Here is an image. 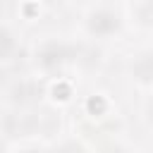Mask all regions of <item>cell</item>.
Listing matches in <instances>:
<instances>
[{
	"label": "cell",
	"instance_id": "8",
	"mask_svg": "<svg viewBox=\"0 0 153 153\" xmlns=\"http://www.w3.org/2000/svg\"><path fill=\"white\" fill-rule=\"evenodd\" d=\"M98 153H127L120 143H105V146H100L98 148Z\"/></svg>",
	"mask_w": 153,
	"mask_h": 153
},
{
	"label": "cell",
	"instance_id": "3",
	"mask_svg": "<svg viewBox=\"0 0 153 153\" xmlns=\"http://www.w3.org/2000/svg\"><path fill=\"white\" fill-rule=\"evenodd\" d=\"M86 29L93 33V36H110L120 29V17L117 12L112 10H105V7H98L88 14L86 19Z\"/></svg>",
	"mask_w": 153,
	"mask_h": 153
},
{
	"label": "cell",
	"instance_id": "6",
	"mask_svg": "<svg viewBox=\"0 0 153 153\" xmlns=\"http://www.w3.org/2000/svg\"><path fill=\"white\" fill-rule=\"evenodd\" d=\"M134 14L141 24H153V2H139L134 5Z\"/></svg>",
	"mask_w": 153,
	"mask_h": 153
},
{
	"label": "cell",
	"instance_id": "2",
	"mask_svg": "<svg viewBox=\"0 0 153 153\" xmlns=\"http://www.w3.org/2000/svg\"><path fill=\"white\" fill-rule=\"evenodd\" d=\"M69 57H72L69 45H65V43H60V41H45V43L36 50V62H38L43 69H55V67L65 65Z\"/></svg>",
	"mask_w": 153,
	"mask_h": 153
},
{
	"label": "cell",
	"instance_id": "10",
	"mask_svg": "<svg viewBox=\"0 0 153 153\" xmlns=\"http://www.w3.org/2000/svg\"><path fill=\"white\" fill-rule=\"evenodd\" d=\"M24 153H41V151H24Z\"/></svg>",
	"mask_w": 153,
	"mask_h": 153
},
{
	"label": "cell",
	"instance_id": "4",
	"mask_svg": "<svg viewBox=\"0 0 153 153\" xmlns=\"http://www.w3.org/2000/svg\"><path fill=\"white\" fill-rule=\"evenodd\" d=\"M43 93V86L36 84V81H14L10 88H7V100L14 103V105H26V103H33L38 100Z\"/></svg>",
	"mask_w": 153,
	"mask_h": 153
},
{
	"label": "cell",
	"instance_id": "7",
	"mask_svg": "<svg viewBox=\"0 0 153 153\" xmlns=\"http://www.w3.org/2000/svg\"><path fill=\"white\" fill-rule=\"evenodd\" d=\"M53 153H86V151H84V146L76 143V141H65V143H60Z\"/></svg>",
	"mask_w": 153,
	"mask_h": 153
},
{
	"label": "cell",
	"instance_id": "9",
	"mask_svg": "<svg viewBox=\"0 0 153 153\" xmlns=\"http://www.w3.org/2000/svg\"><path fill=\"white\" fill-rule=\"evenodd\" d=\"M146 115H148V120L153 122V100H148V105H146Z\"/></svg>",
	"mask_w": 153,
	"mask_h": 153
},
{
	"label": "cell",
	"instance_id": "1",
	"mask_svg": "<svg viewBox=\"0 0 153 153\" xmlns=\"http://www.w3.org/2000/svg\"><path fill=\"white\" fill-rule=\"evenodd\" d=\"M57 120L53 112H7L2 117V131L7 139L33 136L38 131H53Z\"/></svg>",
	"mask_w": 153,
	"mask_h": 153
},
{
	"label": "cell",
	"instance_id": "5",
	"mask_svg": "<svg viewBox=\"0 0 153 153\" xmlns=\"http://www.w3.org/2000/svg\"><path fill=\"white\" fill-rule=\"evenodd\" d=\"M131 74L139 81H153V55L143 53L131 62Z\"/></svg>",
	"mask_w": 153,
	"mask_h": 153
}]
</instances>
